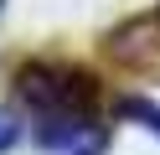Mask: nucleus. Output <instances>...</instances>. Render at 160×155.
I'll list each match as a JSON object with an SVG mask.
<instances>
[{
    "label": "nucleus",
    "mask_w": 160,
    "mask_h": 155,
    "mask_svg": "<svg viewBox=\"0 0 160 155\" xmlns=\"http://www.w3.org/2000/svg\"><path fill=\"white\" fill-rule=\"evenodd\" d=\"M16 98L31 109L36 124H57V119H103L93 72L72 67V62H21L16 67Z\"/></svg>",
    "instance_id": "nucleus-1"
},
{
    "label": "nucleus",
    "mask_w": 160,
    "mask_h": 155,
    "mask_svg": "<svg viewBox=\"0 0 160 155\" xmlns=\"http://www.w3.org/2000/svg\"><path fill=\"white\" fill-rule=\"evenodd\" d=\"M36 145H42L47 155H103V150H108V124H103V119L36 124Z\"/></svg>",
    "instance_id": "nucleus-2"
},
{
    "label": "nucleus",
    "mask_w": 160,
    "mask_h": 155,
    "mask_svg": "<svg viewBox=\"0 0 160 155\" xmlns=\"http://www.w3.org/2000/svg\"><path fill=\"white\" fill-rule=\"evenodd\" d=\"M108 57L114 62H150L160 57V5L145 16L124 21L119 31H108Z\"/></svg>",
    "instance_id": "nucleus-3"
},
{
    "label": "nucleus",
    "mask_w": 160,
    "mask_h": 155,
    "mask_svg": "<svg viewBox=\"0 0 160 155\" xmlns=\"http://www.w3.org/2000/svg\"><path fill=\"white\" fill-rule=\"evenodd\" d=\"M119 114H129V119L145 124L150 134H160V103H150V98H119Z\"/></svg>",
    "instance_id": "nucleus-4"
},
{
    "label": "nucleus",
    "mask_w": 160,
    "mask_h": 155,
    "mask_svg": "<svg viewBox=\"0 0 160 155\" xmlns=\"http://www.w3.org/2000/svg\"><path fill=\"white\" fill-rule=\"evenodd\" d=\"M16 140H21V124H16V119H11V114H0V155L11 150V145H16Z\"/></svg>",
    "instance_id": "nucleus-5"
},
{
    "label": "nucleus",
    "mask_w": 160,
    "mask_h": 155,
    "mask_svg": "<svg viewBox=\"0 0 160 155\" xmlns=\"http://www.w3.org/2000/svg\"><path fill=\"white\" fill-rule=\"evenodd\" d=\"M0 10H5V0H0Z\"/></svg>",
    "instance_id": "nucleus-6"
}]
</instances>
